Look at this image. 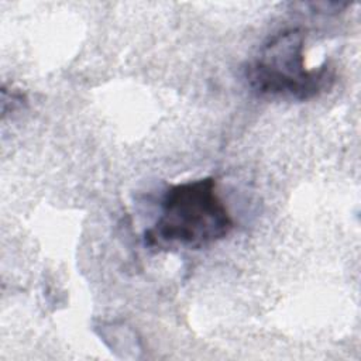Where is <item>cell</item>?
Here are the masks:
<instances>
[{
	"label": "cell",
	"instance_id": "cell-1",
	"mask_svg": "<svg viewBox=\"0 0 361 361\" xmlns=\"http://www.w3.org/2000/svg\"><path fill=\"white\" fill-rule=\"evenodd\" d=\"M212 176L171 185L161 199V213L144 233L149 248L199 250L224 240L234 221L217 195Z\"/></svg>",
	"mask_w": 361,
	"mask_h": 361
},
{
	"label": "cell",
	"instance_id": "cell-2",
	"mask_svg": "<svg viewBox=\"0 0 361 361\" xmlns=\"http://www.w3.org/2000/svg\"><path fill=\"white\" fill-rule=\"evenodd\" d=\"M306 31L286 28L271 35L258 55L244 68L248 87L259 97L305 102L329 92L336 82V68L324 61L306 68Z\"/></svg>",
	"mask_w": 361,
	"mask_h": 361
},
{
	"label": "cell",
	"instance_id": "cell-3",
	"mask_svg": "<svg viewBox=\"0 0 361 361\" xmlns=\"http://www.w3.org/2000/svg\"><path fill=\"white\" fill-rule=\"evenodd\" d=\"M305 6L310 7V11L317 14H336L348 7V3H327V1H313L306 3Z\"/></svg>",
	"mask_w": 361,
	"mask_h": 361
}]
</instances>
